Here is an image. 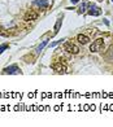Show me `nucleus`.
<instances>
[{
    "label": "nucleus",
    "mask_w": 113,
    "mask_h": 127,
    "mask_svg": "<svg viewBox=\"0 0 113 127\" xmlns=\"http://www.w3.org/2000/svg\"><path fill=\"white\" fill-rule=\"evenodd\" d=\"M103 48H104V40L101 39V38L96 39L91 45H90V51H91V52H99V51H101Z\"/></svg>",
    "instance_id": "nucleus-1"
},
{
    "label": "nucleus",
    "mask_w": 113,
    "mask_h": 127,
    "mask_svg": "<svg viewBox=\"0 0 113 127\" xmlns=\"http://www.w3.org/2000/svg\"><path fill=\"white\" fill-rule=\"evenodd\" d=\"M64 51H66L68 53H72V55H77L78 52H79V48L73 43H66L64 45Z\"/></svg>",
    "instance_id": "nucleus-2"
},
{
    "label": "nucleus",
    "mask_w": 113,
    "mask_h": 127,
    "mask_svg": "<svg viewBox=\"0 0 113 127\" xmlns=\"http://www.w3.org/2000/svg\"><path fill=\"white\" fill-rule=\"evenodd\" d=\"M52 69L56 71V73H59V74H64L66 73V65L63 62H55L53 65H52Z\"/></svg>",
    "instance_id": "nucleus-3"
},
{
    "label": "nucleus",
    "mask_w": 113,
    "mask_h": 127,
    "mask_svg": "<svg viewBox=\"0 0 113 127\" xmlns=\"http://www.w3.org/2000/svg\"><path fill=\"white\" fill-rule=\"evenodd\" d=\"M38 18V13L35 10H30V12H27L26 16H25V21L30 22V21H35Z\"/></svg>",
    "instance_id": "nucleus-4"
},
{
    "label": "nucleus",
    "mask_w": 113,
    "mask_h": 127,
    "mask_svg": "<svg viewBox=\"0 0 113 127\" xmlns=\"http://www.w3.org/2000/svg\"><path fill=\"white\" fill-rule=\"evenodd\" d=\"M21 70L17 66H10V67H7V69H4V74H18Z\"/></svg>",
    "instance_id": "nucleus-5"
},
{
    "label": "nucleus",
    "mask_w": 113,
    "mask_h": 127,
    "mask_svg": "<svg viewBox=\"0 0 113 127\" xmlns=\"http://www.w3.org/2000/svg\"><path fill=\"white\" fill-rule=\"evenodd\" d=\"M77 40H78V42H79L81 44H87L90 39H88L87 35H82V34H81V35H78V36H77Z\"/></svg>",
    "instance_id": "nucleus-6"
},
{
    "label": "nucleus",
    "mask_w": 113,
    "mask_h": 127,
    "mask_svg": "<svg viewBox=\"0 0 113 127\" xmlns=\"http://www.w3.org/2000/svg\"><path fill=\"white\" fill-rule=\"evenodd\" d=\"M35 4L39 5V7H42V8H47V5H48V3L46 1V0H37Z\"/></svg>",
    "instance_id": "nucleus-7"
},
{
    "label": "nucleus",
    "mask_w": 113,
    "mask_h": 127,
    "mask_svg": "<svg viewBox=\"0 0 113 127\" xmlns=\"http://www.w3.org/2000/svg\"><path fill=\"white\" fill-rule=\"evenodd\" d=\"M96 9H98V8H95V7H94V8H91V10H90L88 13H90V14H94V16L100 14V10H96Z\"/></svg>",
    "instance_id": "nucleus-8"
},
{
    "label": "nucleus",
    "mask_w": 113,
    "mask_h": 127,
    "mask_svg": "<svg viewBox=\"0 0 113 127\" xmlns=\"http://www.w3.org/2000/svg\"><path fill=\"white\" fill-rule=\"evenodd\" d=\"M60 24H61V20H59V21H57V24H56V27H55V32H57V31H59Z\"/></svg>",
    "instance_id": "nucleus-9"
},
{
    "label": "nucleus",
    "mask_w": 113,
    "mask_h": 127,
    "mask_svg": "<svg viewBox=\"0 0 113 127\" xmlns=\"http://www.w3.org/2000/svg\"><path fill=\"white\" fill-rule=\"evenodd\" d=\"M46 44H47V40H44V43H43V44H42V45H40V47H39V48H38V52H40V49H42V48H43V47H44V45H46Z\"/></svg>",
    "instance_id": "nucleus-10"
},
{
    "label": "nucleus",
    "mask_w": 113,
    "mask_h": 127,
    "mask_svg": "<svg viewBox=\"0 0 113 127\" xmlns=\"http://www.w3.org/2000/svg\"><path fill=\"white\" fill-rule=\"evenodd\" d=\"M7 47H8L7 44H4V45H1V47H0V53H1V52H3V51H4L5 48H7Z\"/></svg>",
    "instance_id": "nucleus-11"
},
{
    "label": "nucleus",
    "mask_w": 113,
    "mask_h": 127,
    "mask_svg": "<svg viewBox=\"0 0 113 127\" xmlns=\"http://www.w3.org/2000/svg\"><path fill=\"white\" fill-rule=\"evenodd\" d=\"M72 1H73V3H77V1H78V0H72Z\"/></svg>",
    "instance_id": "nucleus-12"
}]
</instances>
